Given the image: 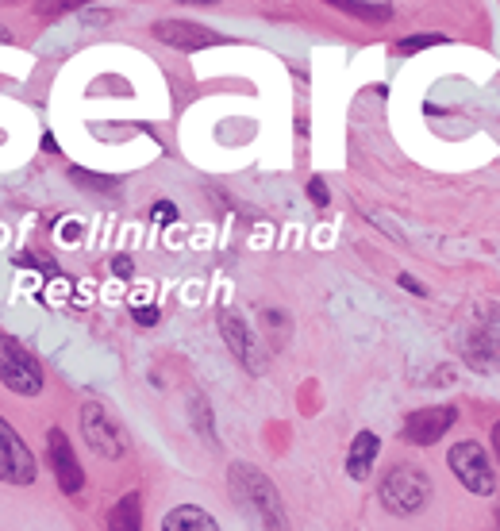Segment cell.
<instances>
[{
  "label": "cell",
  "mask_w": 500,
  "mask_h": 531,
  "mask_svg": "<svg viewBox=\"0 0 500 531\" xmlns=\"http://www.w3.org/2000/svg\"><path fill=\"white\" fill-rule=\"evenodd\" d=\"M227 489L235 508L247 516L250 524H258L262 531H289V516H285V501L277 493V485L258 466L235 462L227 470Z\"/></svg>",
  "instance_id": "cell-1"
},
{
  "label": "cell",
  "mask_w": 500,
  "mask_h": 531,
  "mask_svg": "<svg viewBox=\"0 0 500 531\" xmlns=\"http://www.w3.org/2000/svg\"><path fill=\"white\" fill-rule=\"evenodd\" d=\"M377 501L381 508L389 512V516H397V520H408V516H416V512H424L427 501H431V478H427L420 466H393L381 485H377Z\"/></svg>",
  "instance_id": "cell-2"
},
{
  "label": "cell",
  "mask_w": 500,
  "mask_h": 531,
  "mask_svg": "<svg viewBox=\"0 0 500 531\" xmlns=\"http://www.w3.org/2000/svg\"><path fill=\"white\" fill-rule=\"evenodd\" d=\"M462 354L477 374H493L500 366V308L493 301H481L470 316V328L462 335Z\"/></svg>",
  "instance_id": "cell-3"
},
{
  "label": "cell",
  "mask_w": 500,
  "mask_h": 531,
  "mask_svg": "<svg viewBox=\"0 0 500 531\" xmlns=\"http://www.w3.org/2000/svg\"><path fill=\"white\" fill-rule=\"evenodd\" d=\"M0 381L20 397H39L47 385L39 358L27 351L16 335H4V331H0Z\"/></svg>",
  "instance_id": "cell-4"
},
{
  "label": "cell",
  "mask_w": 500,
  "mask_h": 531,
  "mask_svg": "<svg viewBox=\"0 0 500 531\" xmlns=\"http://www.w3.org/2000/svg\"><path fill=\"white\" fill-rule=\"evenodd\" d=\"M450 474L458 478L462 489H470L474 497H497V470H493V458L485 455L481 443H454L447 451Z\"/></svg>",
  "instance_id": "cell-5"
},
{
  "label": "cell",
  "mask_w": 500,
  "mask_h": 531,
  "mask_svg": "<svg viewBox=\"0 0 500 531\" xmlns=\"http://www.w3.org/2000/svg\"><path fill=\"white\" fill-rule=\"evenodd\" d=\"M81 435H85V443L93 447V455L108 458V462L124 458L127 447H131L127 431L120 428V420L100 405V401H85V405H81Z\"/></svg>",
  "instance_id": "cell-6"
},
{
  "label": "cell",
  "mask_w": 500,
  "mask_h": 531,
  "mask_svg": "<svg viewBox=\"0 0 500 531\" xmlns=\"http://www.w3.org/2000/svg\"><path fill=\"white\" fill-rule=\"evenodd\" d=\"M454 424H458V408L454 405L416 408V412H408V420H404V428H400V439L412 443V447H431V443H439Z\"/></svg>",
  "instance_id": "cell-7"
},
{
  "label": "cell",
  "mask_w": 500,
  "mask_h": 531,
  "mask_svg": "<svg viewBox=\"0 0 500 531\" xmlns=\"http://www.w3.org/2000/svg\"><path fill=\"white\" fill-rule=\"evenodd\" d=\"M35 474H39L35 455L27 451V443L20 439V431L0 416V481H4V485H31Z\"/></svg>",
  "instance_id": "cell-8"
},
{
  "label": "cell",
  "mask_w": 500,
  "mask_h": 531,
  "mask_svg": "<svg viewBox=\"0 0 500 531\" xmlns=\"http://www.w3.org/2000/svg\"><path fill=\"white\" fill-rule=\"evenodd\" d=\"M216 324H220V335H224V347L239 358V366H243L247 374H262V370H266V354L258 351L247 320H243L235 308H220V320H216Z\"/></svg>",
  "instance_id": "cell-9"
},
{
  "label": "cell",
  "mask_w": 500,
  "mask_h": 531,
  "mask_svg": "<svg viewBox=\"0 0 500 531\" xmlns=\"http://www.w3.org/2000/svg\"><path fill=\"white\" fill-rule=\"evenodd\" d=\"M47 462H50V470H54L58 489H62L66 497H77L81 485H85V470H81L77 451L70 447V435H66L62 428L47 431Z\"/></svg>",
  "instance_id": "cell-10"
},
{
  "label": "cell",
  "mask_w": 500,
  "mask_h": 531,
  "mask_svg": "<svg viewBox=\"0 0 500 531\" xmlns=\"http://www.w3.org/2000/svg\"><path fill=\"white\" fill-rule=\"evenodd\" d=\"M158 43L174 47V51H204V47H220L224 35L208 31L204 24H193V20H158L150 27Z\"/></svg>",
  "instance_id": "cell-11"
},
{
  "label": "cell",
  "mask_w": 500,
  "mask_h": 531,
  "mask_svg": "<svg viewBox=\"0 0 500 531\" xmlns=\"http://www.w3.org/2000/svg\"><path fill=\"white\" fill-rule=\"evenodd\" d=\"M377 455H381V435L370 428H362L354 439H350V451H347V474L354 481H366L370 470L377 466Z\"/></svg>",
  "instance_id": "cell-12"
},
{
  "label": "cell",
  "mask_w": 500,
  "mask_h": 531,
  "mask_svg": "<svg viewBox=\"0 0 500 531\" xmlns=\"http://www.w3.org/2000/svg\"><path fill=\"white\" fill-rule=\"evenodd\" d=\"M162 531H220V524L200 505H177L162 516Z\"/></svg>",
  "instance_id": "cell-13"
},
{
  "label": "cell",
  "mask_w": 500,
  "mask_h": 531,
  "mask_svg": "<svg viewBox=\"0 0 500 531\" xmlns=\"http://www.w3.org/2000/svg\"><path fill=\"white\" fill-rule=\"evenodd\" d=\"M108 531H143V497L124 493L108 512Z\"/></svg>",
  "instance_id": "cell-14"
},
{
  "label": "cell",
  "mask_w": 500,
  "mask_h": 531,
  "mask_svg": "<svg viewBox=\"0 0 500 531\" xmlns=\"http://www.w3.org/2000/svg\"><path fill=\"white\" fill-rule=\"evenodd\" d=\"M327 4L347 12V16L366 20V24H389L393 20V4L389 0H327Z\"/></svg>",
  "instance_id": "cell-15"
},
{
  "label": "cell",
  "mask_w": 500,
  "mask_h": 531,
  "mask_svg": "<svg viewBox=\"0 0 500 531\" xmlns=\"http://www.w3.org/2000/svg\"><path fill=\"white\" fill-rule=\"evenodd\" d=\"M189 416H193V428L200 431V439L208 443V447H216V424H212V405L204 401V397H193L189 401Z\"/></svg>",
  "instance_id": "cell-16"
},
{
  "label": "cell",
  "mask_w": 500,
  "mask_h": 531,
  "mask_svg": "<svg viewBox=\"0 0 500 531\" xmlns=\"http://www.w3.org/2000/svg\"><path fill=\"white\" fill-rule=\"evenodd\" d=\"M70 181H77V185L89 189V193H116V189H120V177L89 174V170H81V166H70Z\"/></svg>",
  "instance_id": "cell-17"
},
{
  "label": "cell",
  "mask_w": 500,
  "mask_h": 531,
  "mask_svg": "<svg viewBox=\"0 0 500 531\" xmlns=\"http://www.w3.org/2000/svg\"><path fill=\"white\" fill-rule=\"evenodd\" d=\"M447 39L439 35V31H431V35H408V39H400L397 43V54H420L427 47H443Z\"/></svg>",
  "instance_id": "cell-18"
},
{
  "label": "cell",
  "mask_w": 500,
  "mask_h": 531,
  "mask_svg": "<svg viewBox=\"0 0 500 531\" xmlns=\"http://www.w3.org/2000/svg\"><path fill=\"white\" fill-rule=\"evenodd\" d=\"M262 324L270 328V339L274 343H285L289 339V316L281 308H262Z\"/></svg>",
  "instance_id": "cell-19"
},
{
  "label": "cell",
  "mask_w": 500,
  "mask_h": 531,
  "mask_svg": "<svg viewBox=\"0 0 500 531\" xmlns=\"http://www.w3.org/2000/svg\"><path fill=\"white\" fill-rule=\"evenodd\" d=\"M16 266H35V270H43V274H50V278H58V266L50 262V258H39V254H16Z\"/></svg>",
  "instance_id": "cell-20"
},
{
  "label": "cell",
  "mask_w": 500,
  "mask_h": 531,
  "mask_svg": "<svg viewBox=\"0 0 500 531\" xmlns=\"http://www.w3.org/2000/svg\"><path fill=\"white\" fill-rule=\"evenodd\" d=\"M150 220H154V224H177V204L174 201H154L150 204Z\"/></svg>",
  "instance_id": "cell-21"
},
{
  "label": "cell",
  "mask_w": 500,
  "mask_h": 531,
  "mask_svg": "<svg viewBox=\"0 0 500 531\" xmlns=\"http://www.w3.org/2000/svg\"><path fill=\"white\" fill-rule=\"evenodd\" d=\"M131 316H135V324H139V328H154V324L162 320V312H158L154 304H139V308H131Z\"/></svg>",
  "instance_id": "cell-22"
},
{
  "label": "cell",
  "mask_w": 500,
  "mask_h": 531,
  "mask_svg": "<svg viewBox=\"0 0 500 531\" xmlns=\"http://www.w3.org/2000/svg\"><path fill=\"white\" fill-rule=\"evenodd\" d=\"M308 201L320 204V208H327V204H331V193H327L324 177H312V181H308Z\"/></svg>",
  "instance_id": "cell-23"
},
{
  "label": "cell",
  "mask_w": 500,
  "mask_h": 531,
  "mask_svg": "<svg viewBox=\"0 0 500 531\" xmlns=\"http://www.w3.org/2000/svg\"><path fill=\"white\" fill-rule=\"evenodd\" d=\"M112 274H116V278H135V262H131V258H127V254H116V258H112Z\"/></svg>",
  "instance_id": "cell-24"
},
{
  "label": "cell",
  "mask_w": 500,
  "mask_h": 531,
  "mask_svg": "<svg viewBox=\"0 0 500 531\" xmlns=\"http://www.w3.org/2000/svg\"><path fill=\"white\" fill-rule=\"evenodd\" d=\"M397 285L404 289V293H416V297H427V285L420 278H412V274H400Z\"/></svg>",
  "instance_id": "cell-25"
},
{
  "label": "cell",
  "mask_w": 500,
  "mask_h": 531,
  "mask_svg": "<svg viewBox=\"0 0 500 531\" xmlns=\"http://www.w3.org/2000/svg\"><path fill=\"white\" fill-rule=\"evenodd\" d=\"M81 4H89V0H54V8H81Z\"/></svg>",
  "instance_id": "cell-26"
},
{
  "label": "cell",
  "mask_w": 500,
  "mask_h": 531,
  "mask_svg": "<svg viewBox=\"0 0 500 531\" xmlns=\"http://www.w3.org/2000/svg\"><path fill=\"white\" fill-rule=\"evenodd\" d=\"M493 451H497V462H500V420L493 424Z\"/></svg>",
  "instance_id": "cell-27"
},
{
  "label": "cell",
  "mask_w": 500,
  "mask_h": 531,
  "mask_svg": "<svg viewBox=\"0 0 500 531\" xmlns=\"http://www.w3.org/2000/svg\"><path fill=\"white\" fill-rule=\"evenodd\" d=\"M43 151H50V154L58 151V143H54V135H43Z\"/></svg>",
  "instance_id": "cell-28"
},
{
  "label": "cell",
  "mask_w": 500,
  "mask_h": 531,
  "mask_svg": "<svg viewBox=\"0 0 500 531\" xmlns=\"http://www.w3.org/2000/svg\"><path fill=\"white\" fill-rule=\"evenodd\" d=\"M177 4H216V0H177Z\"/></svg>",
  "instance_id": "cell-29"
},
{
  "label": "cell",
  "mask_w": 500,
  "mask_h": 531,
  "mask_svg": "<svg viewBox=\"0 0 500 531\" xmlns=\"http://www.w3.org/2000/svg\"><path fill=\"white\" fill-rule=\"evenodd\" d=\"M8 39H12V35H8V27H0V43H8Z\"/></svg>",
  "instance_id": "cell-30"
},
{
  "label": "cell",
  "mask_w": 500,
  "mask_h": 531,
  "mask_svg": "<svg viewBox=\"0 0 500 531\" xmlns=\"http://www.w3.org/2000/svg\"><path fill=\"white\" fill-rule=\"evenodd\" d=\"M497 520H500V505H497Z\"/></svg>",
  "instance_id": "cell-31"
}]
</instances>
